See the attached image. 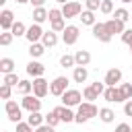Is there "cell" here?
Segmentation results:
<instances>
[{
  "label": "cell",
  "instance_id": "obj_1",
  "mask_svg": "<svg viewBox=\"0 0 132 132\" xmlns=\"http://www.w3.org/2000/svg\"><path fill=\"white\" fill-rule=\"evenodd\" d=\"M95 116H99V109H97V105L95 103H89V101H85V103H80L78 105V109H76V124H85V122H89L91 118H95Z\"/></svg>",
  "mask_w": 132,
  "mask_h": 132
},
{
  "label": "cell",
  "instance_id": "obj_2",
  "mask_svg": "<svg viewBox=\"0 0 132 132\" xmlns=\"http://www.w3.org/2000/svg\"><path fill=\"white\" fill-rule=\"evenodd\" d=\"M66 91H68V78H66V76H56V78L50 82V93H52L54 97H62Z\"/></svg>",
  "mask_w": 132,
  "mask_h": 132
},
{
  "label": "cell",
  "instance_id": "obj_3",
  "mask_svg": "<svg viewBox=\"0 0 132 132\" xmlns=\"http://www.w3.org/2000/svg\"><path fill=\"white\" fill-rule=\"evenodd\" d=\"M80 103H82V93L76 91V89H68L62 95V105H66V107H74V105H80Z\"/></svg>",
  "mask_w": 132,
  "mask_h": 132
},
{
  "label": "cell",
  "instance_id": "obj_4",
  "mask_svg": "<svg viewBox=\"0 0 132 132\" xmlns=\"http://www.w3.org/2000/svg\"><path fill=\"white\" fill-rule=\"evenodd\" d=\"M4 111H6V116H8V120H10L12 124H19V122H21V118H23L21 107H19V105H16V101H12V99H8V101L4 103Z\"/></svg>",
  "mask_w": 132,
  "mask_h": 132
},
{
  "label": "cell",
  "instance_id": "obj_5",
  "mask_svg": "<svg viewBox=\"0 0 132 132\" xmlns=\"http://www.w3.org/2000/svg\"><path fill=\"white\" fill-rule=\"evenodd\" d=\"M93 37H95V39H99L101 43H109L113 35L107 31L105 23H95V25H93Z\"/></svg>",
  "mask_w": 132,
  "mask_h": 132
},
{
  "label": "cell",
  "instance_id": "obj_6",
  "mask_svg": "<svg viewBox=\"0 0 132 132\" xmlns=\"http://www.w3.org/2000/svg\"><path fill=\"white\" fill-rule=\"evenodd\" d=\"M47 93H50V82H47L43 76L33 78V95H35V97H39V99H43Z\"/></svg>",
  "mask_w": 132,
  "mask_h": 132
},
{
  "label": "cell",
  "instance_id": "obj_7",
  "mask_svg": "<svg viewBox=\"0 0 132 132\" xmlns=\"http://www.w3.org/2000/svg\"><path fill=\"white\" fill-rule=\"evenodd\" d=\"M78 35H80V29H78L76 25H68V27L64 29V33H62V39H64L66 45H74L76 39H78Z\"/></svg>",
  "mask_w": 132,
  "mask_h": 132
},
{
  "label": "cell",
  "instance_id": "obj_8",
  "mask_svg": "<svg viewBox=\"0 0 132 132\" xmlns=\"http://www.w3.org/2000/svg\"><path fill=\"white\" fill-rule=\"evenodd\" d=\"M80 12H82V6L78 2H68V4L62 6L64 19H76V16H80Z\"/></svg>",
  "mask_w": 132,
  "mask_h": 132
},
{
  "label": "cell",
  "instance_id": "obj_9",
  "mask_svg": "<svg viewBox=\"0 0 132 132\" xmlns=\"http://www.w3.org/2000/svg\"><path fill=\"white\" fill-rule=\"evenodd\" d=\"M54 111L58 113L60 122H66V124H70V122H74V120H76V111H72V107H66V105H58Z\"/></svg>",
  "mask_w": 132,
  "mask_h": 132
},
{
  "label": "cell",
  "instance_id": "obj_10",
  "mask_svg": "<svg viewBox=\"0 0 132 132\" xmlns=\"http://www.w3.org/2000/svg\"><path fill=\"white\" fill-rule=\"evenodd\" d=\"M103 82H105L107 87H116L118 82H122V70H120V68H109V70L105 72Z\"/></svg>",
  "mask_w": 132,
  "mask_h": 132
},
{
  "label": "cell",
  "instance_id": "obj_11",
  "mask_svg": "<svg viewBox=\"0 0 132 132\" xmlns=\"http://www.w3.org/2000/svg\"><path fill=\"white\" fill-rule=\"evenodd\" d=\"M23 107L31 113V111H39L41 109V99L35 97V95H25L23 97Z\"/></svg>",
  "mask_w": 132,
  "mask_h": 132
},
{
  "label": "cell",
  "instance_id": "obj_12",
  "mask_svg": "<svg viewBox=\"0 0 132 132\" xmlns=\"http://www.w3.org/2000/svg\"><path fill=\"white\" fill-rule=\"evenodd\" d=\"M12 25H14V14H12V10L4 8L0 12V27H2V31H10Z\"/></svg>",
  "mask_w": 132,
  "mask_h": 132
},
{
  "label": "cell",
  "instance_id": "obj_13",
  "mask_svg": "<svg viewBox=\"0 0 132 132\" xmlns=\"http://www.w3.org/2000/svg\"><path fill=\"white\" fill-rule=\"evenodd\" d=\"M43 33H45V31H43L37 23H33V25L27 29V35H25V37H27V41H29V43H37V41L43 37Z\"/></svg>",
  "mask_w": 132,
  "mask_h": 132
},
{
  "label": "cell",
  "instance_id": "obj_14",
  "mask_svg": "<svg viewBox=\"0 0 132 132\" xmlns=\"http://www.w3.org/2000/svg\"><path fill=\"white\" fill-rule=\"evenodd\" d=\"M43 72H45V66H43L41 62H35V60H31V62L27 64V74H29V76H33V78H39V76H43Z\"/></svg>",
  "mask_w": 132,
  "mask_h": 132
},
{
  "label": "cell",
  "instance_id": "obj_15",
  "mask_svg": "<svg viewBox=\"0 0 132 132\" xmlns=\"http://www.w3.org/2000/svg\"><path fill=\"white\" fill-rule=\"evenodd\" d=\"M105 27H107V31L111 33V35H116V33H124L126 29H124V23L120 21V19H109V21H105Z\"/></svg>",
  "mask_w": 132,
  "mask_h": 132
},
{
  "label": "cell",
  "instance_id": "obj_16",
  "mask_svg": "<svg viewBox=\"0 0 132 132\" xmlns=\"http://www.w3.org/2000/svg\"><path fill=\"white\" fill-rule=\"evenodd\" d=\"M74 60H76V66H89L91 64V52H87V50H78L76 54H74Z\"/></svg>",
  "mask_w": 132,
  "mask_h": 132
},
{
  "label": "cell",
  "instance_id": "obj_17",
  "mask_svg": "<svg viewBox=\"0 0 132 132\" xmlns=\"http://www.w3.org/2000/svg\"><path fill=\"white\" fill-rule=\"evenodd\" d=\"M27 124L33 126V128H39V126L45 124V116H41L39 111H31V113L27 116Z\"/></svg>",
  "mask_w": 132,
  "mask_h": 132
},
{
  "label": "cell",
  "instance_id": "obj_18",
  "mask_svg": "<svg viewBox=\"0 0 132 132\" xmlns=\"http://www.w3.org/2000/svg\"><path fill=\"white\" fill-rule=\"evenodd\" d=\"M103 97H105L107 103H120V91L116 87H107L105 93H103Z\"/></svg>",
  "mask_w": 132,
  "mask_h": 132
},
{
  "label": "cell",
  "instance_id": "obj_19",
  "mask_svg": "<svg viewBox=\"0 0 132 132\" xmlns=\"http://www.w3.org/2000/svg\"><path fill=\"white\" fill-rule=\"evenodd\" d=\"M41 43H43L45 47H54V45L58 43V35H56V33L50 29V31H45V33H43V37H41Z\"/></svg>",
  "mask_w": 132,
  "mask_h": 132
},
{
  "label": "cell",
  "instance_id": "obj_20",
  "mask_svg": "<svg viewBox=\"0 0 132 132\" xmlns=\"http://www.w3.org/2000/svg\"><path fill=\"white\" fill-rule=\"evenodd\" d=\"M99 120L105 122V124H111V122L116 120V111L109 109V107H101V109H99Z\"/></svg>",
  "mask_w": 132,
  "mask_h": 132
},
{
  "label": "cell",
  "instance_id": "obj_21",
  "mask_svg": "<svg viewBox=\"0 0 132 132\" xmlns=\"http://www.w3.org/2000/svg\"><path fill=\"white\" fill-rule=\"evenodd\" d=\"M118 91H120V101L132 99V85H130V82H122V85L118 87Z\"/></svg>",
  "mask_w": 132,
  "mask_h": 132
},
{
  "label": "cell",
  "instance_id": "obj_22",
  "mask_svg": "<svg viewBox=\"0 0 132 132\" xmlns=\"http://www.w3.org/2000/svg\"><path fill=\"white\" fill-rule=\"evenodd\" d=\"M47 19H50V10H45L43 6L33 10V21H35L37 25H41V23H43V21H47Z\"/></svg>",
  "mask_w": 132,
  "mask_h": 132
},
{
  "label": "cell",
  "instance_id": "obj_23",
  "mask_svg": "<svg viewBox=\"0 0 132 132\" xmlns=\"http://www.w3.org/2000/svg\"><path fill=\"white\" fill-rule=\"evenodd\" d=\"M0 72H2V74L14 72V60H12V58H2V60H0Z\"/></svg>",
  "mask_w": 132,
  "mask_h": 132
},
{
  "label": "cell",
  "instance_id": "obj_24",
  "mask_svg": "<svg viewBox=\"0 0 132 132\" xmlns=\"http://www.w3.org/2000/svg\"><path fill=\"white\" fill-rule=\"evenodd\" d=\"M87 76H89V72H87V68H85V66H74V72H72L74 82H85V80H87Z\"/></svg>",
  "mask_w": 132,
  "mask_h": 132
},
{
  "label": "cell",
  "instance_id": "obj_25",
  "mask_svg": "<svg viewBox=\"0 0 132 132\" xmlns=\"http://www.w3.org/2000/svg\"><path fill=\"white\" fill-rule=\"evenodd\" d=\"M78 19L82 21V25H91V27L97 23V21H95V12H93V10H82Z\"/></svg>",
  "mask_w": 132,
  "mask_h": 132
},
{
  "label": "cell",
  "instance_id": "obj_26",
  "mask_svg": "<svg viewBox=\"0 0 132 132\" xmlns=\"http://www.w3.org/2000/svg\"><path fill=\"white\" fill-rule=\"evenodd\" d=\"M43 52H45V45L39 43V41L29 45V54H31V58H39V56H43Z\"/></svg>",
  "mask_w": 132,
  "mask_h": 132
},
{
  "label": "cell",
  "instance_id": "obj_27",
  "mask_svg": "<svg viewBox=\"0 0 132 132\" xmlns=\"http://www.w3.org/2000/svg\"><path fill=\"white\" fill-rule=\"evenodd\" d=\"M10 33L14 35V37H21V35H27V27L21 23V21H14V25H12V29H10Z\"/></svg>",
  "mask_w": 132,
  "mask_h": 132
},
{
  "label": "cell",
  "instance_id": "obj_28",
  "mask_svg": "<svg viewBox=\"0 0 132 132\" xmlns=\"http://www.w3.org/2000/svg\"><path fill=\"white\" fill-rule=\"evenodd\" d=\"M16 91L25 97V95H29V93L33 91V82H31V80H21V82H19V87H16Z\"/></svg>",
  "mask_w": 132,
  "mask_h": 132
},
{
  "label": "cell",
  "instance_id": "obj_29",
  "mask_svg": "<svg viewBox=\"0 0 132 132\" xmlns=\"http://www.w3.org/2000/svg\"><path fill=\"white\" fill-rule=\"evenodd\" d=\"M60 66H62V68H70V66H76V60H74V56H70V54H64V56L60 58Z\"/></svg>",
  "mask_w": 132,
  "mask_h": 132
},
{
  "label": "cell",
  "instance_id": "obj_30",
  "mask_svg": "<svg viewBox=\"0 0 132 132\" xmlns=\"http://www.w3.org/2000/svg\"><path fill=\"white\" fill-rule=\"evenodd\" d=\"M19 82H21V78L16 76V72L4 74V85H8V87H19Z\"/></svg>",
  "mask_w": 132,
  "mask_h": 132
},
{
  "label": "cell",
  "instance_id": "obj_31",
  "mask_svg": "<svg viewBox=\"0 0 132 132\" xmlns=\"http://www.w3.org/2000/svg\"><path fill=\"white\" fill-rule=\"evenodd\" d=\"M50 25H52V31H54V33H64V29H66V23H64V19L52 21Z\"/></svg>",
  "mask_w": 132,
  "mask_h": 132
},
{
  "label": "cell",
  "instance_id": "obj_32",
  "mask_svg": "<svg viewBox=\"0 0 132 132\" xmlns=\"http://www.w3.org/2000/svg\"><path fill=\"white\" fill-rule=\"evenodd\" d=\"M101 14H111L113 12V2L111 0H101Z\"/></svg>",
  "mask_w": 132,
  "mask_h": 132
},
{
  "label": "cell",
  "instance_id": "obj_33",
  "mask_svg": "<svg viewBox=\"0 0 132 132\" xmlns=\"http://www.w3.org/2000/svg\"><path fill=\"white\" fill-rule=\"evenodd\" d=\"M113 19H120L122 23H126V21L130 19V12H128L126 8H116V12H113Z\"/></svg>",
  "mask_w": 132,
  "mask_h": 132
},
{
  "label": "cell",
  "instance_id": "obj_34",
  "mask_svg": "<svg viewBox=\"0 0 132 132\" xmlns=\"http://www.w3.org/2000/svg\"><path fill=\"white\" fill-rule=\"evenodd\" d=\"M12 39H14V35H12L10 31H2V33H0V45H10Z\"/></svg>",
  "mask_w": 132,
  "mask_h": 132
},
{
  "label": "cell",
  "instance_id": "obj_35",
  "mask_svg": "<svg viewBox=\"0 0 132 132\" xmlns=\"http://www.w3.org/2000/svg\"><path fill=\"white\" fill-rule=\"evenodd\" d=\"M82 97H85V99H87L89 103H93L95 99H99V95H97V93H95V91L91 89V85H89V87H87V89L82 91Z\"/></svg>",
  "mask_w": 132,
  "mask_h": 132
},
{
  "label": "cell",
  "instance_id": "obj_36",
  "mask_svg": "<svg viewBox=\"0 0 132 132\" xmlns=\"http://www.w3.org/2000/svg\"><path fill=\"white\" fill-rule=\"evenodd\" d=\"M45 124H50L52 128H56V126L60 124V118H58V113H56V111H50V113L45 116Z\"/></svg>",
  "mask_w": 132,
  "mask_h": 132
},
{
  "label": "cell",
  "instance_id": "obj_37",
  "mask_svg": "<svg viewBox=\"0 0 132 132\" xmlns=\"http://www.w3.org/2000/svg\"><path fill=\"white\" fill-rule=\"evenodd\" d=\"M85 6H87V10H99L101 8V0H85Z\"/></svg>",
  "mask_w": 132,
  "mask_h": 132
},
{
  "label": "cell",
  "instance_id": "obj_38",
  "mask_svg": "<svg viewBox=\"0 0 132 132\" xmlns=\"http://www.w3.org/2000/svg\"><path fill=\"white\" fill-rule=\"evenodd\" d=\"M58 19H64L62 10H60V8H50V23H52V21H58Z\"/></svg>",
  "mask_w": 132,
  "mask_h": 132
},
{
  "label": "cell",
  "instance_id": "obj_39",
  "mask_svg": "<svg viewBox=\"0 0 132 132\" xmlns=\"http://www.w3.org/2000/svg\"><path fill=\"white\" fill-rule=\"evenodd\" d=\"M122 41H124V43H126L128 47L132 45V29H126V31L122 33Z\"/></svg>",
  "mask_w": 132,
  "mask_h": 132
},
{
  "label": "cell",
  "instance_id": "obj_40",
  "mask_svg": "<svg viewBox=\"0 0 132 132\" xmlns=\"http://www.w3.org/2000/svg\"><path fill=\"white\" fill-rule=\"evenodd\" d=\"M0 97H2V99H6V101L10 99V87H8V85H4V82H2V87H0Z\"/></svg>",
  "mask_w": 132,
  "mask_h": 132
},
{
  "label": "cell",
  "instance_id": "obj_41",
  "mask_svg": "<svg viewBox=\"0 0 132 132\" xmlns=\"http://www.w3.org/2000/svg\"><path fill=\"white\" fill-rule=\"evenodd\" d=\"M16 132H33V126H29L27 122H19L16 124Z\"/></svg>",
  "mask_w": 132,
  "mask_h": 132
},
{
  "label": "cell",
  "instance_id": "obj_42",
  "mask_svg": "<svg viewBox=\"0 0 132 132\" xmlns=\"http://www.w3.org/2000/svg\"><path fill=\"white\" fill-rule=\"evenodd\" d=\"M113 132H132V128H130L128 124H124V122H122V124H118V126H116V130H113Z\"/></svg>",
  "mask_w": 132,
  "mask_h": 132
},
{
  "label": "cell",
  "instance_id": "obj_43",
  "mask_svg": "<svg viewBox=\"0 0 132 132\" xmlns=\"http://www.w3.org/2000/svg\"><path fill=\"white\" fill-rule=\"evenodd\" d=\"M124 113H126V116H130V118H132V99H128V101H126V103H124Z\"/></svg>",
  "mask_w": 132,
  "mask_h": 132
},
{
  "label": "cell",
  "instance_id": "obj_44",
  "mask_svg": "<svg viewBox=\"0 0 132 132\" xmlns=\"http://www.w3.org/2000/svg\"><path fill=\"white\" fill-rule=\"evenodd\" d=\"M35 132H56L50 124H43V126H39V128H35Z\"/></svg>",
  "mask_w": 132,
  "mask_h": 132
},
{
  "label": "cell",
  "instance_id": "obj_45",
  "mask_svg": "<svg viewBox=\"0 0 132 132\" xmlns=\"http://www.w3.org/2000/svg\"><path fill=\"white\" fill-rule=\"evenodd\" d=\"M31 4H33L35 8H41V6L45 4V0H31Z\"/></svg>",
  "mask_w": 132,
  "mask_h": 132
},
{
  "label": "cell",
  "instance_id": "obj_46",
  "mask_svg": "<svg viewBox=\"0 0 132 132\" xmlns=\"http://www.w3.org/2000/svg\"><path fill=\"white\" fill-rule=\"evenodd\" d=\"M16 4H27V2H31V0H14Z\"/></svg>",
  "mask_w": 132,
  "mask_h": 132
},
{
  "label": "cell",
  "instance_id": "obj_47",
  "mask_svg": "<svg viewBox=\"0 0 132 132\" xmlns=\"http://www.w3.org/2000/svg\"><path fill=\"white\" fill-rule=\"evenodd\" d=\"M56 2H60V4H62V6H64V4H68V2H70V0H56Z\"/></svg>",
  "mask_w": 132,
  "mask_h": 132
},
{
  "label": "cell",
  "instance_id": "obj_48",
  "mask_svg": "<svg viewBox=\"0 0 132 132\" xmlns=\"http://www.w3.org/2000/svg\"><path fill=\"white\" fill-rule=\"evenodd\" d=\"M122 2H124V4H128V2H132V0H122Z\"/></svg>",
  "mask_w": 132,
  "mask_h": 132
},
{
  "label": "cell",
  "instance_id": "obj_49",
  "mask_svg": "<svg viewBox=\"0 0 132 132\" xmlns=\"http://www.w3.org/2000/svg\"><path fill=\"white\" fill-rule=\"evenodd\" d=\"M130 54H132V45H130Z\"/></svg>",
  "mask_w": 132,
  "mask_h": 132
}]
</instances>
